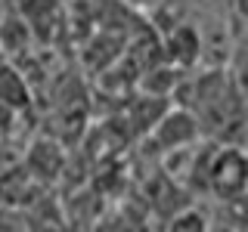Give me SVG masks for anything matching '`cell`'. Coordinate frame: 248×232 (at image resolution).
<instances>
[{
    "label": "cell",
    "instance_id": "6da1fadb",
    "mask_svg": "<svg viewBox=\"0 0 248 232\" xmlns=\"http://www.w3.org/2000/svg\"><path fill=\"white\" fill-rule=\"evenodd\" d=\"M205 176H208V189L214 192L217 198L223 201H236L239 195L245 192V183H248V161L239 145H223L211 155L205 167Z\"/></svg>",
    "mask_w": 248,
    "mask_h": 232
},
{
    "label": "cell",
    "instance_id": "7a4b0ae2",
    "mask_svg": "<svg viewBox=\"0 0 248 232\" xmlns=\"http://www.w3.org/2000/svg\"><path fill=\"white\" fill-rule=\"evenodd\" d=\"M149 136L165 152H177L183 145H192L199 139V115H192L189 108H168L161 115V121L149 130Z\"/></svg>",
    "mask_w": 248,
    "mask_h": 232
},
{
    "label": "cell",
    "instance_id": "3957f363",
    "mask_svg": "<svg viewBox=\"0 0 248 232\" xmlns=\"http://www.w3.org/2000/svg\"><path fill=\"white\" fill-rule=\"evenodd\" d=\"M161 59L168 62V65H174V68H189L192 62H199L202 56V37H199V31L192 28V25H174L168 31L165 37H161Z\"/></svg>",
    "mask_w": 248,
    "mask_h": 232
},
{
    "label": "cell",
    "instance_id": "277c9868",
    "mask_svg": "<svg viewBox=\"0 0 248 232\" xmlns=\"http://www.w3.org/2000/svg\"><path fill=\"white\" fill-rule=\"evenodd\" d=\"M28 102H31V90H28L25 74L10 62H0V108L22 112Z\"/></svg>",
    "mask_w": 248,
    "mask_h": 232
},
{
    "label": "cell",
    "instance_id": "5b68a950",
    "mask_svg": "<svg viewBox=\"0 0 248 232\" xmlns=\"http://www.w3.org/2000/svg\"><path fill=\"white\" fill-rule=\"evenodd\" d=\"M168 102L161 96H140V99H134V105L127 108V121L134 124V130L137 133H149V130L155 127V124L161 121V115L168 112Z\"/></svg>",
    "mask_w": 248,
    "mask_h": 232
},
{
    "label": "cell",
    "instance_id": "8992f818",
    "mask_svg": "<svg viewBox=\"0 0 248 232\" xmlns=\"http://www.w3.org/2000/svg\"><path fill=\"white\" fill-rule=\"evenodd\" d=\"M168 232H208V220L199 211H180L168 223Z\"/></svg>",
    "mask_w": 248,
    "mask_h": 232
}]
</instances>
